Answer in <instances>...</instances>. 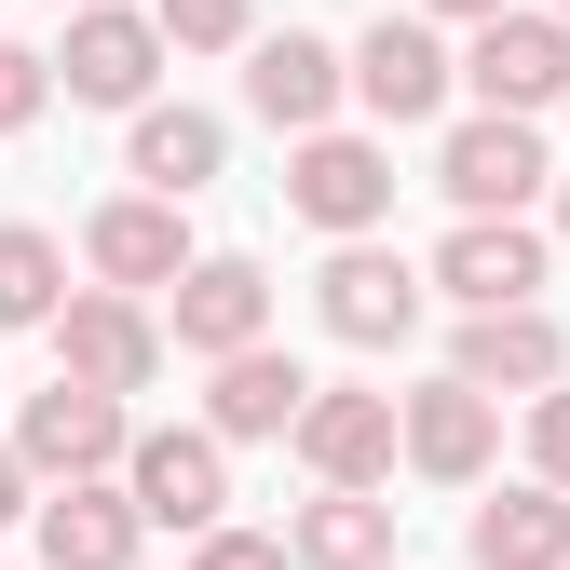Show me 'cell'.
Returning <instances> with one entry per match:
<instances>
[{"mask_svg": "<svg viewBox=\"0 0 570 570\" xmlns=\"http://www.w3.org/2000/svg\"><path fill=\"white\" fill-rule=\"evenodd\" d=\"M14 462L55 475V489H96L109 462H136V421H122V394H96V381H55V394L14 407Z\"/></svg>", "mask_w": 570, "mask_h": 570, "instance_id": "obj_1", "label": "cell"}, {"mask_svg": "<svg viewBox=\"0 0 570 570\" xmlns=\"http://www.w3.org/2000/svg\"><path fill=\"white\" fill-rule=\"evenodd\" d=\"M285 204H299L313 232H340V245H367L381 218H394V150L381 136H299V164H285Z\"/></svg>", "mask_w": 570, "mask_h": 570, "instance_id": "obj_2", "label": "cell"}, {"mask_svg": "<svg viewBox=\"0 0 570 570\" xmlns=\"http://www.w3.org/2000/svg\"><path fill=\"white\" fill-rule=\"evenodd\" d=\"M164 14H122V0H96V14H68V55H55V82L82 96V109H150L164 82Z\"/></svg>", "mask_w": 570, "mask_h": 570, "instance_id": "obj_3", "label": "cell"}, {"mask_svg": "<svg viewBox=\"0 0 570 570\" xmlns=\"http://www.w3.org/2000/svg\"><path fill=\"white\" fill-rule=\"evenodd\" d=\"M543 177H557V164H543V136H530V122H503V109L449 122V150H435V190L462 204V218H517Z\"/></svg>", "mask_w": 570, "mask_h": 570, "instance_id": "obj_4", "label": "cell"}, {"mask_svg": "<svg viewBox=\"0 0 570 570\" xmlns=\"http://www.w3.org/2000/svg\"><path fill=\"white\" fill-rule=\"evenodd\" d=\"M421 299H435V285H421V272H407L394 245H340V258L313 272V313H326V326H340L353 353H394V340L421 326Z\"/></svg>", "mask_w": 570, "mask_h": 570, "instance_id": "obj_5", "label": "cell"}, {"mask_svg": "<svg viewBox=\"0 0 570 570\" xmlns=\"http://www.w3.org/2000/svg\"><path fill=\"white\" fill-rule=\"evenodd\" d=\"M394 449H407V407H394V394H367V381H326V394L299 407V462H313L326 489H381V475H394Z\"/></svg>", "mask_w": 570, "mask_h": 570, "instance_id": "obj_6", "label": "cell"}, {"mask_svg": "<svg viewBox=\"0 0 570 570\" xmlns=\"http://www.w3.org/2000/svg\"><path fill=\"white\" fill-rule=\"evenodd\" d=\"M543 232L530 218H462L449 245H435V285H449V299L462 313H543Z\"/></svg>", "mask_w": 570, "mask_h": 570, "instance_id": "obj_7", "label": "cell"}, {"mask_svg": "<svg viewBox=\"0 0 570 570\" xmlns=\"http://www.w3.org/2000/svg\"><path fill=\"white\" fill-rule=\"evenodd\" d=\"M449 82H462V55L435 41V14H381L367 41H353V96H367L381 122H435Z\"/></svg>", "mask_w": 570, "mask_h": 570, "instance_id": "obj_8", "label": "cell"}, {"mask_svg": "<svg viewBox=\"0 0 570 570\" xmlns=\"http://www.w3.org/2000/svg\"><path fill=\"white\" fill-rule=\"evenodd\" d=\"M122 489H136V517L150 530H232L218 503H232V449L218 435H136V462H122Z\"/></svg>", "mask_w": 570, "mask_h": 570, "instance_id": "obj_9", "label": "cell"}, {"mask_svg": "<svg viewBox=\"0 0 570 570\" xmlns=\"http://www.w3.org/2000/svg\"><path fill=\"white\" fill-rule=\"evenodd\" d=\"M82 258H96V285H109V299H150V285H190V272H204L164 190H122V204H96Z\"/></svg>", "mask_w": 570, "mask_h": 570, "instance_id": "obj_10", "label": "cell"}, {"mask_svg": "<svg viewBox=\"0 0 570 570\" xmlns=\"http://www.w3.org/2000/svg\"><path fill=\"white\" fill-rule=\"evenodd\" d=\"M462 82H475L489 109H503V122H530V109H570V28H557V14H503V28H475Z\"/></svg>", "mask_w": 570, "mask_h": 570, "instance_id": "obj_11", "label": "cell"}, {"mask_svg": "<svg viewBox=\"0 0 570 570\" xmlns=\"http://www.w3.org/2000/svg\"><path fill=\"white\" fill-rule=\"evenodd\" d=\"M150 367H164V326L136 313V299H68L55 313V381H96V394H150Z\"/></svg>", "mask_w": 570, "mask_h": 570, "instance_id": "obj_12", "label": "cell"}, {"mask_svg": "<svg viewBox=\"0 0 570 570\" xmlns=\"http://www.w3.org/2000/svg\"><path fill=\"white\" fill-rule=\"evenodd\" d=\"M353 96V55L340 41H313V28H285V41H258L245 55V109L258 122H285V136H326V109Z\"/></svg>", "mask_w": 570, "mask_h": 570, "instance_id": "obj_13", "label": "cell"}, {"mask_svg": "<svg viewBox=\"0 0 570 570\" xmlns=\"http://www.w3.org/2000/svg\"><path fill=\"white\" fill-rule=\"evenodd\" d=\"M449 381H475L489 407H503V394H557L570 381V340H557V313H462Z\"/></svg>", "mask_w": 570, "mask_h": 570, "instance_id": "obj_14", "label": "cell"}, {"mask_svg": "<svg viewBox=\"0 0 570 570\" xmlns=\"http://www.w3.org/2000/svg\"><path fill=\"white\" fill-rule=\"evenodd\" d=\"M258 326H272V272H258V258H204V272L177 285V353H204V367L258 353Z\"/></svg>", "mask_w": 570, "mask_h": 570, "instance_id": "obj_15", "label": "cell"}, {"mask_svg": "<svg viewBox=\"0 0 570 570\" xmlns=\"http://www.w3.org/2000/svg\"><path fill=\"white\" fill-rule=\"evenodd\" d=\"M489 449H503V407H489L475 381H421V394H407V462L435 475V489H475Z\"/></svg>", "mask_w": 570, "mask_h": 570, "instance_id": "obj_16", "label": "cell"}, {"mask_svg": "<svg viewBox=\"0 0 570 570\" xmlns=\"http://www.w3.org/2000/svg\"><path fill=\"white\" fill-rule=\"evenodd\" d=\"M326 381H299V367H285V353L258 340V353H232V367H218V394H204V435H218V449H258V435H299V407H313Z\"/></svg>", "mask_w": 570, "mask_h": 570, "instance_id": "obj_17", "label": "cell"}, {"mask_svg": "<svg viewBox=\"0 0 570 570\" xmlns=\"http://www.w3.org/2000/svg\"><path fill=\"white\" fill-rule=\"evenodd\" d=\"M41 530V570H136V530H150V517H136V489H55V503L28 517Z\"/></svg>", "mask_w": 570, "mask_h": 570, "instance_id": "obj_18", "label": "cell"}, {"mask_svg": "<svg viewBox=\"0 0 570 570\" xmlns=\"http://www.w3.org/2000/svg\"><path fill=\"white\" fill-rule=\"evenodd\" d=\"M122 164H136V190H164V204H190V190H218V164H232V136H218V109H136V136H122Z\"/></svg>", "mask_w": 570, "mask_h": 570, "instance_id": "obj_19", "label": "cell"}, {"mask_svg": "<svg viewBox=\"0 0 570 570\" xmlns=\"http://www.w3.org/2000/svg\"><path fill=\"white\" fill-rule=\"evenodd\" d=\"M475 570H570V489H503V503H475Z\"/></svg>", "mask_w": 570, "mask_h": 570, "instance_id": "obj_20", "label": "cell"}, {"mask_svg": "<svg viewBox=\"0 0 570 570\" xmlns=\"http://www.w3.org/2000/svg\"><path fill=\"white\" fill-rule=\"evenodd\" d=\"M285 557L299 570H394V503L381 489H326V503H299Z\"/></svg>", "mask_w": 570, "mask_h": 570, "instance_id": "obj_21", "label": "cell"}, {"mask_svg": "<svg viewBox=\"0 0 570 570\" xmlns=\"http://www.w3.org/2000/svg\"><path fill=\"white\" fill-rule=\"evenodd\" d=\"M68 313V258H55V232H0V326H55Z\"/></svg>", "mask_w": 570, "mask_h": 570, "instance_id": "obj_22", "label": "cell"}, {"mask_svg": "<svg viewBox=\"0 0 570 570\" xmlns=\"http://www.w3.org/2000/svg\"><path fill=\"white\" fill-rule=\"evenodd\" d=\"M150 14H164L177 55H245L258 41V0H150Z\"/></svg>", "mask_w": 570, "mask_h": 570, "instance_id": "obj_23", "label": "cell"}, {"mask_svg": "<svg viewBox=\"0 0 570 570\" xmlns=\"http://www.w3.org/2000/svg\"><path fill=\"white\" fill-rule=\"evenodd\" d=\"M41 96H55V55L0 41V136H28V122H41Z\"/></svg>", "mask_w": 570, "mask_h": 570, "instance_id": "obj_24", "label": "cell"}, {"mask_svg": "<svg viewBox=\"0 0 570 570\" xmlns=\"http://www.w3.org/2000/svg\"><path fill=\"white\" fill-rule=\"evenodd\" d=\"M530 475H543V489H570V381H557V394H530Z\"/></svg>", "mask_w": 570, "mask_h": 570, "instance_id": "obj_25", "label": "cell"}, {"mask_svg": "<svg viewBox=\"0 0 570 570\" xmlns=\"http://www.w3.org/2000/svg\"><path fill=\"white\" fill-rule=\"evenodd\" d=\"M190 570H299V557H285L272 530H204V543H190Z\"/></svg>", "mask_w": 570, "mask_h": 570, "instance_id": "obj_26", "label": "cell"}, {"mask_svg": "<svg viewBox=\"0 0 570 570\" xmlns=\"http://www.w3.org/2000/svg\"><path fill=\"white\" fill-rule=\"evenodd\" d=\"M14 517H41V503H28V462L0 449V530H14Z\"/></svg>", "mask_w": 570, "mask_h": 570, "instance_id": "obj_27", "label": "cell"}, {"mask_svg": "<svg viewBox=\"0 0 570 570\" xmlns=\"http://www.w3.org/2000/svg\"><path fill=\"white\" fill-rule=\"evenodd\" d=\"M421 14H462V28H503L517 0H421Z\"/></svg>", "mask_w": 570, "mask_h": 570, "instance_id": "obj_28", "label": "cell"}, {"mask_svg": "<svg viewBox=\"0 0 570 570\" xmlns=\"http://www.w3.org/2000/svg\"><path fill=\"white\" fill-rule=\"evenodd\" d=\"M557 232H570V177H557Z\"/></svg>", "mask_w": 570, "mask_h": 570, "instance_id": "obj_29", "label": "cell"}, {"mask_svg": "<svg viewBox=\"0 0 570 570\" xmlns=\"http://www.w3.org/2000/svg\"><path fill=\"white\" fill-rule=\"evenodd\" d=\"M68 14H96V0H68Z\"/></svg>", "mask_w": 570, "mask_h": 570, "instance_id": "obj_30", "label": "cell"}, {"mask_svg": "<svg viewBox=\"0 0 570 570\" xmlns=\"http://www.w3.org/2000/svg\"><path fill=\"white\" fill-rule=\"evenodd\" d=\"M557 28H570V0H557Z\"/></svg>", "mask_w": 570, "mask_h": 570, "instance_id": "obj_31", "label": "cell"}]
</instances>
